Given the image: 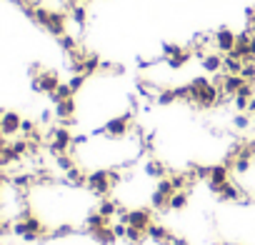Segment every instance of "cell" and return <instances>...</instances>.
Here are the masks:
<instances>
[{
	"label": "cell",
	"instance_id": "8992f818",
	"mask_svg": "<svg viewBox=\"0 0 255 245\" xmlns=\"http://www.w3.org/2000/svg\"><path fill=\"white\" fill-rule=\"evenodd\" d=\"M223 53H218V50H210L203 60H198L200 63V68H203V73H208V75H215V73H223Z\"/></svg>",
	"mask_w": 255,
	"mask_h": 245
},
{
	"label": "cell",
	"instance_id": "ba28073f",
	"mask_svg": "<svg viewBox=\"0 0 255 245\" xmlns=\"http://www.w3.org/2000/svg\"><path fill=\"white\" fill-rule=\"evenodd\" d=\"M190 190H178L173 198H170V210L173 213H183L185 208H188V203H190Z\"/></svg>",
	"mask_w": 255,
	"mask_h": 245
},
{
	"label": "cell",
	"instance_id": "3957f363",
	"mask_svg": "<svg viewBox=\"0 0 255 245\" xmlns=\"http://www.w3.org/2000/svg\"><path fill=\"white\" fill-rule=\"evenodd\" d=\"M235 40H238V33H235V30H230V28H218V30L213 33V50L228 55V53L235 50Z\"/></svg>",
	"mask_w": 255,
	"mask_h": 245
},
{
	"label": "cell",
	"instance_id": "7a4b0ae2",
	"mask_svg": "<svg viewBox=\"0 0 255 245\" xmlns=\"http://www.w3.org/2000/svg\"><path fill=\"white\" fill-rule=\"evenodd\" d=\"M60 83H63V80H60V75H58L55 70H43L40 75L30 78L33 90H35V93H40V95H53V93L58 90V85H60Z\"/></svg>",
	"mask_w": 255,
	"mask_h": 245
},
{
	"label": "cell",
	"instance_id": "52a82bcc",
	"mask_svg": "<svg viewBox=\"0 0 255 245\" xmlns=\"http://www.w3.org/2000/svg\"><path fill=\"white\" fill-rule=\"evenodd\" d=\"M243 65H245L243 58L235 55V53H228V55L223 58V73H228V75H240Z\"/></svg>",
	"mask_w": 255,
	"mask_h": 245
},
{
	"label": "cell",
	"instance_id": "5b68a950",
	"mask_svg": "<svg viewBox=\"0 0 255 245\" xmlns=\"http://www.w3.org/2000/svg\"><path fill=\"white\" fill-rule=\"evenodd\" d=\"M143 173H145L150 180H163V178H168L170 168H168L158 155H150V158L145 160V165H143Z\"/></svg>",
	"mask_w": 255,
	"mask_h": 245
},
{
	"label": "cell",
	"instance_id": "6da1fadb",
	"mask_svg": "<svg viewBox=\"0 0 255 245\" xmlns=\"http://www.w3.org/2000/svg\"><path fill=\"white\" fill-rule=\"evenodd\" d=\"M193 60V50L188 45H163V63L170 70H183Z\"/></svg>",
	"mask_w": 255,
	"mask_h": 245
},
{
	"label": "cell",
	"instance_id": "277c9868",
	"mask_svg": "<svg viewBox=\"0 0 255 245\" xmlns=\"http://www.w3.org/2000/svg\"><path fill=\"white\" fill-rule=\"evenodd\" d=\"M20 125H23V118L15 110H3V118H0V133H3L8 140L20 135Z\"/></svg>",
	"mask_w": 255,
	"mask_h": 245
}]
</instances>
